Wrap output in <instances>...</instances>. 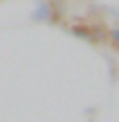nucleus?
I'll use <instances>...</instances> for the list:
<instances>
[{
	"mask_svg": "<svg viewBox=\"0 0 119 122\" xmlns=\"http://www.w3.org/2000/svg\"><path fill=\"white\" fill-rule=\"evenodd\" d=\"M38 16H47V5H40V9L34 14V18H36V20H38Z\"/></svg>",
	"mask_w": 119,
	"mask_h": 122,
	"instance_id": "obj_2",
	"label": "nucleus"
},
{
	"mask_svg": "<svg viewBox=\"0 0 119 122\" xmlns=\"http://www.w3.org/2000/svg\"><path fill=\"white\" fill-rule=\"evenodd\" d=\"M112 41H117V43H119V30L112 32Z\"/></svg>",
	"mask_w": 119,
	"mask_h": 122,
	"instance_id": "obj_3",
	"label": "nucleus"
},
{
	"mask_svg": "<svg viewBox=\"0 0 119 122\" xmlns=\"http://www.w3.org/2000/svg\"><path fill=\"white\" fill-rule=\"evenodd\" d=\"M72 34L81 36V39H92V30L90 27H72Z\"/></svg>",
	"mask_w": 119,
	"mask_h": 122,
	"instance_id": "obj_1",
	"label": "nucleus"
}]
</instances>
